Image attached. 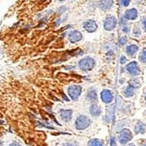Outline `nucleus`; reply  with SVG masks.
Masks as SVG:
<instances>
[{
	"label": "nucleus",
	"instance_id": "f257e3e1",
	"mask_svg": "<svg viewBox=\"0 0 146 146\" xmlns=\"http://www.w3.org/2000/svg\"><path fill=\"white\" fill-rule=\"evenodd\" d=\"M90 124H91L90 119L85 115L79 116L75 121V126H76V129L78 130L85 129L89 127Z\"/></svg>",
	"mask_w": 146,
	"mask_h": 146
},
{
	"label": "nucleus",
	"instance_id": "f03ea898",
	"mask_svg": "<svg viewBox=\"0 0 146 146\" xmlns=\"http://www.w3.org/2000/svg\"><path fill=\"white\" fill-rule=\"evenodd\" d=\"M95 64V62L93 58L90 57L83 58L80 62H79V67L83 71H89L92 69Z\"/></svg>",
	"mask_w": 146,
	"mask_h": 146
},
{
	"label": "nucleus",
	"instance_id": "7ed1b4c3",
	"mask_svg": "<svg viewBox=\"0 0 146 146\" xmlns=\"http://www.w3.org/2000/svg\"><path fill=\"white\" fill-rule=\"evenodd\" d=\"M81 93V86L77 85H72L68 88V94L72 99L75 100L78 98Z\"/></svg>",
	"mask_w": 146,
	"mask_h": 146
},
{
	"label": "nucleus",
	"instance_id": "20e7f679",
	"mask_svg": "<svg viewBox=\"0 0 146 146\" xmlns=\"http://www.w3.org/2000/svg\"><path fill=\"white\" fill-rule=\"evenodd\" d=\"M132 134L127 129L122 130L119 134V137H118L119 142L121 144H126L132 140Z\"/></svg>",
	"mask_w": 146,
	"mask_h": 146
},
{
	"label": "nucleus",
	"instance_id": "39448f33",
	"mask_svg": "<svg viewBox=\"0 0 146 146\" xmlns=\"http://www.w3.org/2000/svg\"><path fill=\"white\" fill-rule=\"evenodd\" d=\"M116 24V18L113 16H109L105 19V21H104V29L107 30V31H110V30H113L114 28H115Z\"/></svg>",
	"mask_w": 146,
	"mask_h": 146
},
{
	"label": "nucleus",
	"instance_id": "423d86ee",
	"mask_svg": "<svg viewBox=\"0 0 146 146\" xmlns=\"http://www.w3.org/2000/svg\"><path fill=\"white\" fill-rule=\"evenodd\" d=\"M127 70L132 75L137 76L140 73V69L138 67V64L136 62H132L128 64L127 66Z\"/></svg>",
	"mask_w": 146,
	"mask_h": 146
},
{
	"label": "nucleus",
	"instance_id": "0eeeda50",
	"mask_svg": "<svg viewBox=\"0 0 146 146\" xmlns=\"http://www.w3.org/2000/svg\"><path fill=\"white\" fill-rule=\"evenodd\" d=\"M83 28L88 32H94L97 29V24L94 20H88L83 23Z\"/></svg>",
	"mask_w": 146,
	"mask_h": 146
},
{
	"label": "nucleus",
	"instance_id": "6e6552de",
	"mask_svg": "<svg viewBox=\"0 0 146 146\" xmlns=\"http://www.w3.org/2000/svg\"><path fill=\"white\" fill-rule=\"evenodd\" d=\"M69 39L72 43H75L79 41H80L82 39V34L81 33L78 31H72L69 34Z\"/></svg>",
	"mask_w": 146,
	"mask_h": 146
},
{
	"label": "nucleus",
	"instance_id": "1a4fd4ad",
	"mask_svg": "<svg viewBox=\"0 0 146 146\" xmlns=\"http://www.w3.org/2000/svg\"><path fill=\"white\" fill-rule=\"evenodd\" d=\"M101 99L104 103H110L113 101V94L109 90H104L101 93Z\"/></svg>",
	"mask_w": 146,
	"mask_h": 146
},
{
	"label": "nucleus",
	"instance_id": "9d476101",
	"mask_svg": "<svg viewBox=\"0 0 146 146\" xmlns=\"http://www.w3.org/2000/svg\"><path fill=\"white\" fill-rule=\"evenodd\" d=\"M137 16H138V12L135 8L127 10V12L125 13V16H124L125 18L128 20L136 19Z\"/></svg>",
	"mask_w": 146,
	"mask_h": 146
},
{
	"label": "nucleus",
	"instance_id": "9b49d317",
	"mask_svg": "<svg viewBox=\"0 0 146 146\" xmlns=\"http://www.w3.org/2000/svg\"><path fill=\"white\" fill-rule=\"evenodd\" d=\"M60 113H61V117L63 120L65 121H68L72 118V110H61Z\"/></svg>",
	"mask_w": 146,
	"mask_h": 146
},
{
	"label": "nucleus",
	"instance_id": "f8f14e48",
	"mask_svg": "<svg viewBox=\"0 0 146 146\" xmlns=\"http://www.w3.org/2000/svg\"><path fill=\"white\" fill-rule=\"evenodd\" d=\"M146 130V126L145 123H142V122H138L137 123L135 128H134V131L137 134H143Z\"/></svg>",
	"mask_w": 146,
	"mask_h": 146
},
{
	"label": "nucleus",
	"instance_id": "ddd939ff",
	"mask_svg": "<svg viewBox=\"0 0 146 146\" xmlns=\"http://www.w3.org/2000/svg\"><path fill=\"white\" fill-rule=\"evenodd\" d=\"M138 49H139V48L136 45H129V46H127L126 50H127V53L128 55L132 56L137 52Z\"/></svg>",
	"mask_w": 146,
	"mask_h": 146
},
{
	"label": "nucleus",
	"instance_id": "4468645a",
	"mask_svg": "<svg viewBox=\"0 0 146 146\" xmlns=\"http://www.w3.org/2000/svg\"><path fill=\"white\" fill-rule=\"evenodd\" d=\"M90 113H91V115H93V116H99L101 113V110L97 105L93 104L90 107Z\"/></svg>",
	"mask_w": 146,
	"mask_h": 146
},
{
	"label": "nucleus",
	"instance_id": "2eb2a0df",
	"mask_svg": "<svg viewBox=\"0 0 146 146\" xmlns=\"http://www.w3.org/2000/svg\"><path fill=\"white\" fill-rule=\"evenodd\" d=\"M112 5H113V1H103V2H101V3L99 4L100 7L103 10L110 9Z\"/></svg>",
	"mask_w": 146,
	"mask_h": 146
},
{
	"label": "nucleus",
	"instance_id": "dca6fc26",
	"mask_svg": "<svg viewBox=\"0 0 146 146\" xmlns=\"http://www.w3.org/2000/svg\"><path fill=\"white\" fill-rule=\"evenodd\" d=\"M134 88H133L131 85H129L128 87L126 88L125 92H124V95L127 97H131L134 95Z\"/></svg>",
	"mask_w": 146,
	"mask_h": 146
},
{
	"label": "nucleus",
	"instance_id": "f3484780",
	"mask_svg": "<svg viewBox=\"0 0 146 146\" xmlns=\"http://www.w3.org/2000/svg\"><path fill=\"white\" fill-rule=\"evenodd\" d=\"M88 146H103V143L101 140L94 139V140H91L89 142Z\"/></svg>",
	"mask_w": 146,
	"mask_h": 146
},
{
	"label": "nucleus",
	"instance_id": "a211bd4d",
	"mask_svg": "<svg viewBox=\"0 0 146 146\" xmlns=\"http://www.w3.org/2000/svg\"><path fill=\"white\" fill-rule=\"evenodd\" d=\"M88 98L91 100H96L97 99V95L95 91H91L88 92Z\"/></svg>",
	"mask_w": 146,
	"mask_h": 146
},
{
	"label": "nucleus",
	"instance_id": "6ab92c4d",
	"mask_svg": "<svg viewBox=\"0 0 146 146\" xmlns=\"http://www.w3.org/2000/svg\"><path fill=\"white\" fill-rule=\"evenodd\" d=\"M140 61L144 63H146V51H143L140 56Z\"/></svg>",
	"mask_w": 146,
	"mask_h": 146
},
{
	"label": "nucleus",
	"instance_id": "aec40b11",
	"mask_svg": "<svg viewBox=\"0 0 146 146\" xmlns=\"http://www.w3.org/2000/svg\"><path fill=\"white\" fill-rule=\"evenodd\" d=\"M126 42H127V39H126L125 37H121V38L119 39V43H120L121 46L126 44Z\"/></svg>",
	"mask_w": 146,
	"mask_h": 146
},
{
	"label": "nucleus",
	"instance_id": "412c9836",
	"mask_svg": "<svg viewBox=\"0 0 146 146\" xmlns=\"http://www.w3.org/2000/svg\"><path fill=\"white\" fill-rule=\"evenodd\" d=\"M127 62V59L125 56H121V57H120V62L121 64H125Z\"/></svg>",
	"mask_w": 146,
	"mask_h": 146
},
{
	"label": "nucleus",
	"instance_id": "4be33fe9",
	"mask_svg": "<svg viewBox=\"0 0 146 146\" xmlns=\"http://www.w3.org/2000/svg\"><path fill=\"white\" fill-rule=\"evenodd\" d=\"M129 1H120V4L123 5V6L127 7L129 4Z\"/></svg>",
	"mask_w": 146,
	"mask_h": 146
},
{
	"label": "nucleus",
	"instance_id": "5701e85b",
	"mask_svg": "<svg viewBox=\"0 0 146 146\" xmlns=\"http://www.w3.org/2000/svg\"><path fill=\"white\" fill-rule=\"evenodd\" d=\"M123 31L124 32L128 33L129 32V27H128V26H124V27L123 28Z\"/></svg>",
	"mask_w": 146,
	"mask_h": 146
},
{
	"label": "nucleus",
	"instance_id": "b1692460",
	"mask_svg": "<svg viewBox=\"0 0 146 146\" xmlns=\"http://www.w3.org/2000/svg\"><path fill=\"white\" fill-rule=\"evenodd\" d=\"M143 28L145 29V31L146 32V18L143 21Z\"/></svg>",
	"mask_w": 146,
	"mask_h": 146
},
{
	"label": "nucleus",
	"instance_id": "393cba45",
	"mask_svg": "<svg viewBox=\"0 0 146 146\" xmlns=\"http://www.w3.org/2000/svg\"><path fill=\"white\" fill-rule=\"evenodd\" d=\"M10 146H21V145L18 143H13L12 144H10Z\"/></svg>",
	"mask_w": 146,
	"mask_h": 146
},
{
	"label": "nucleus",
	"instance_id": "a878e982",
	"mask_svg": "<svg viewBox=\"0 0 146 146\" xmlns=\"http://www.w3.org/2000/svg\"><path fill=\"white\" fill-rule=\"evenodd\" d=\"M62 146H72L70 143H64Z\"/></svg>",
	"mask_w": 146,
	"mask_h": 146
},
{
	"label": "nucleus",
	"instance_id": "bb28decb",
	"mask_svg": "<svg viewBox=\"0 0 146 146\" xmlns=\"http://www.w3.org/2000/svg\"><path fill=\"white\" fill-rule=\"evenodd\" d=\"M143 146H146V143H145V144H144V145H143Z\"/></svg>",
	"mask_w": 146,
	"mask_h": 146
},
{
	"label": "nucleus",
	"instance_id": "cd10ccee",
	"mask_svg": "<svg viewBox=\"0 0 146 146\" xmlns=\"http://www.w3.org/2000/svg\"><path fill=\"white\" fill-rule=\"evenodd\" d=\"M129 146H135L134 145H129Z\"/></svg>",
	"mask_w": 146,
	"mask_h": 146
},
{
	"label": "nucleus",
	"instance_id": "c85d7f7f",
	"mask_svg": "<svg viewBox=\"0 0 146 146\" xmlns=\"http://www.w3.org/2000/svg\"><path fill=\"white\" fill-rule=\"evenodd\" d=\"M145 116H146V110H145Z\"/></svg>",
	"mask_w": 146,
	"mask_h": 146
},
{
	"label": "nucleus",
	"instance_id": "c756f323",
	"mask_svg": "<svg viewBox=\"0 0 146 146\" xmlns=\"http://www.w3.org/2000/svg\"><path fill=\"white\" fill-rule=\"evenodd\" d=\"M145 100H146V94H145Z\"/></svg>",
	"mask_w": 146,
	"mask_h": 146
}]
</instances>
